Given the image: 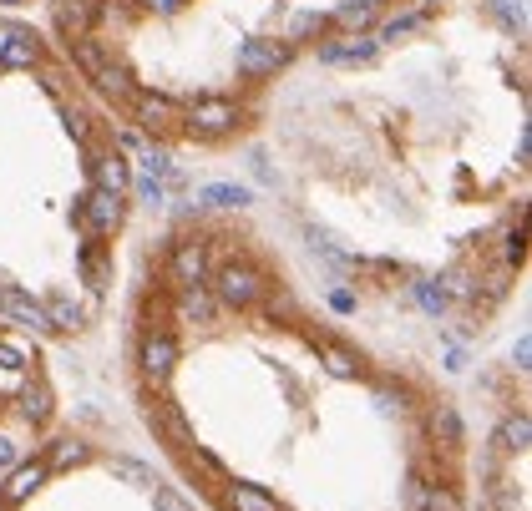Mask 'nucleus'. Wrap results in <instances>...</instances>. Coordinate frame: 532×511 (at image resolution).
<instances>
[{
    "instance_id": "nucleus-1",
    "label": "nucleus",
    "mask_w": 532,
    "mask_h": 511,
    "mask_svg": "<svg viewBox=\"0 0 532 511\" xmlns=\"http://www.w3.org/2000/svg\"><path fill=\"white\" fill-rule=\"evenodd\" d=\"M213 299H218V309H259V299L269 294V279L249 264V259H228V264H218L213 274Z\"/></svg>"
},
{
    "instance_id": "nucleus-2",
    "label": "nucleus",
    "mask_w": 532,
    "mask_h": 511,
    "mask_svg": "<svg viewBox=\"0 0 532 511\" xmlns=\"http://www.w3.org/2000/svg\"><path fill=\"white\" fill-rule=\"evenodd\" d=\"M183 122L198 132V137H223V132H234L244 127V107L234 97H218V92H203L183 107Z\"/></svg>"
},
{
    "instance_id": "nucleus-3",
    "label": "nucleus",
    "mask_w": 532,
    "mask_h": 511,
    "mask_svg": "<svg viewBox=\"0 0 532 511\" xmlns=\"http://www.w3.org/2000/svg\"><path fill=\"white\" fill-rule=\"evenodd\" d=\"M71 218H76V228H82L87 238H107V233L122 228L127 198H122V193H107V188H87V198L71 208Z\"/></svg>"
},
{
    "instance_id": "nucleus-4",
    "label": "nucleus",
    "mask_w": 532,
    "mask_h": 511,
    "mask_svg": "<svg viewBox=\"0 0 532 511\" xmlns=\"http://www.w3.org/2000/svg\"><path fill=\"white\" fill-rule=\"evenodd\" d=\"M178 339H173V329L168 334H142V345H137V365H142V380L152 385V390H163L168 380H173V370H178Z\"/></svg>"
},
{
    "instance_id": "nucleus-5",
    "label": "nucleus",
    "mask_w": 532,
    "mask_h": 511,
    "mask_svg": "<svg viewBox=\"0 0 532 511\" xmlns=\"http://www.w3.org/2000/svg\"><path fill=\"white\" fill-rule=\"evenodd\" d=\"M97 16H102L97 0H51V31L66 46L82 41V36H97Z\"/></svg>"
},
{
    "instance_id": "nucleus-6",
    "label": "nucleus",
    "mask_w": 532,
    "mask_h": 511,
    "mask_svg": "<svg viewBox=\"0 0 532 511\" xmlns=\"http://www.w3.org/2000/svg\"><path fill=\"white\" fill-rule=\"evenodd\" d=\"M208 243L203 238H178L173 253H168V279L178 289H193V284H208Z\"/></svg>"
},
{
    "instance_id": "nucleus-7",
    "label": "nucleus",
    "mask_w": 532,
    "mask_h": 511,
    "mask_svg": "<svg viewBox=\"0 0 532 511\" xmlns=\"http://www.w3.org/2000/svg\"><path fill=\"white\" fill-rule=\"evenodd\" d=\"M289 61H294V46L289 41H244L239 46V71L249 81H264V76L284 71Z\"/></svg>"
},
{
    "instance_id": "nucleus-8",
    "label": "nucleus",
    "mask_w": 532,
    "mask_h": 511,
    "mask_svg": "<svg viewBox=\"0 0 532 511\" xmlns=\"http://www.w3.org/2000/svg\"><path fill=\"white\" fill-rule=\"evenodd\" d=\"M132 117H137L142 137H158V132H173L183 122V107L173 97H163V92H137L132 97Z\"/></svg>"
},
{
    "instance_id": "nucleus-9",
    "label": "nucleus",
    "mask_w": 532,
    "mask_h": 511,
    "mask_svg": "<svg viewBox=\"0 0 532 511\" xmlns=\"http://www.w3.org/2000/svg\"><path fill=\"white\" fill-rule=\"evenodd\" d=\"M426 436H431V446H436V451L456 456V451L467 446V425H462V410H456L451 400H436V405L426 410Z\"/></svg>"
},
{
    "instance_id": "nucleus-10",
    "label": "nucleus",
    "mask_w": 532,
    "mask_h": 511,
    "mask_svg": "<svg viewBox=\"0 0 532 511\" xmlns=\"http://www.w3.org/2000/svg\"><path fill=\"white\" fill-rule=\"evenodd\" d=\"M147 425H152V431H158L173 451H188V446H193V425H188L183 405H178V400H168V395L147 405Z\"/></svg>"
},
{
    "instance_id": "nucleus-11",
    "label": "nucleus",
    "mask_w": 532,
    "mask_h": 511,
    "mask_svg": "<svg viewBox=\"0 0 532 511\" xmlns=\"http://www.w3.org/2000/svg\"><path fill=\"white\" fill-rule=\"evenodd\" d=\"M87 173H92V188H107V193H122L127 198V188H132V167H127V157H122V147H92L87 152Z\"/></svg>"
},
{
    "instance_id": "nucleus-12",
    "label": "nucleus",
    "mask_w": 532,
    "mask_h": 511,
    "mask_svg": "<svg viewBox=\"0 0 532 511\" xmlns=\"http://www.w3.org/2000/svg\"><path fill=\"white\" fill-rule=\"evenodd\" d=\"M46 461H16L11 466V476H6V486H0V506H6V511H21L41 486H46Z\"/></svg>"
},
{
    "instance_id": "nucleus-13",
    "label": "nucleus",
    "mask_w": 532,
    "mask_h": 511,
    "mask_svg": "<svg viewBox=\"0 0 532 511\" xmlns=\"http://www.w3.org/2000/svg\"><path fill=\"white\" fill-rule=\"evenodd\" d=\"M46 61V46L31 26H16L11 21V36H6V51H0V71H31Z\"/></svg>"
},
{
    "instance_id": "nucleus-14",
    "label": "nucleus",
    "mask_w": 532,
    "mask_h": 511,
    "mask_svg": "<svg viewBox=\"0 0 532 511\" xmlns=\"http://www.w3.org/2000/svg\"><path fill=\"white\" fill-rule=\"evenodd\" d=\"M173 319L188 324V329H213L218 324V299L208 294V284H193V289H178V304H173Z\"/></svg>"
},
{
    "instance_id": "nucleus-15",
    "label": "nucleus",
    "mask_w": 532,
    "mask_h": 511,
    "mask_svg": "<svg viewBox=\"0 0 532 511\" xmlns=\"http://www.w3.org/2000/svg\"><path fill=\"white\" fill-rule=\"evenodd\" d=\"M76 274H82V284L97 289V294L112 284V259H107L102 238H82V248H76Z\"/></svg>"
},
{
    "instance_id": "nucleus-16",
    "label": "nucleus",
    "mask_w": 532,
    "mask_h": 511,
    "mask_svg": "<svg viewBox=\"0 0 532 511\" xmlns=\"http://www.w3.org/2000/svg\"><path fill=\"white\" fill-rule=\"evenodd\" d=\"M0 314H11L21 329L31 334H51V319H46V304H36L26 289H0Z\"/></svg>"
},
{
    "instance_id": "nucleus-17",
    "label": "nucleus",
    "mask_w": 532,
    "mask_h": 511,
    "mask_svg": "<svg viewBox=\"0 0 532 511\" xmlns=\"http://www.w3.org/2000/svg\"><path fill=\"white\" fill-rule=\"evenodd\" d=\"M178 461H183V471H188L193 481H203V491H218V496H223V486H228V471H223V461H218L213 451H203V446L193 441L188 451H178Z\"/></svg>"
},
{
    "instance_id": "nucleus-18",
    "label": "nucleus",
    "mask_w": 532,
    "mask_h": 511,
    "mask_svg": "<svg viewBox=\"0 0 532 511\" xmlns=\"http://www.w3.org/2000/svg\"><path fill=\"white\" fill-rule=\"evenodd\" d=\"M92 87L102 92V97H112V102H122V107H132V97H137V76L127 71V61L122 56H112L97 76H87Z\"/></svg>"
},
{
    "instance_id": "nucleus-19",
    "label": "nucleus",
    "mask_w": 532,
    "mask_h": 511,
    "mask_svg": "<svg viewBox=\"0 0 532 511\" xmlns=\"http://www.w3.org/2000/svg\"><path fill=\"white\" fill-rule=\"evenodd\" d=\"M218 501H223V511H284L279 496L264 491V486H254V481H228Z\"/></svg>"
},
{
    "instance_id": "nucleus-20",
    "label": "nucleus",
    "mask_w": 532,
    "mask_h": 511,
    "mask_svg": "<svg viewBox=\"0 0 532 511\" xmlns=\"http://www.w3.org/2000/svg\"><path fill=\"white\" fill-rule=\"evenodd\" d=\"M320 61H325V66H365V61H375V41H370V36L325 41V46H320Z\"/></svg>"
},
{
    "instance_id": "nucleus-21",
    "label": "nucleus",
    "mask_w": 532,
    "mask_h": 511,
    "mask_svg": "<svg viewBox=\"0 0 532 511\" xmlns=\"http://www.w3.org/2000/svg\"><path fill=\"white\" fill-rule=\"evenodd\" d=\"M16 405H21V420L31 425V431H41V425L51 420V390H46V380H21V390H16Z\"/></svg>"
},
{
    "instance_id": "nucleus-22",
    "label": "nucleus",
    "mask_w": 532,
    "mask_h": 511,
    "mask_svg": "<svg viewBox=\"0 0 532 511\" xmlns=\"http://www.w3.org/2000/svg\"><path fill=\"white\" fill-rule=\"evenodd\" d=\"M66 56H71V66L82 71V76H97L117 51H112V41H102V36H82V41H71V46H66Z\"/></svg>"
},
{
    "instance_id": "nucleus-23",
    "label": "nucleus",
    "mask_w": 532,
    "mask_h": 511,
    "mask_svg": "<svg viewBox=\"0 0 532 511\" xmlns=\"http://www.w3.org/2000/svg\"><path fill=\"white\" fill-rule=\"evenodd\" d=\"M92 461V446L82 436H56L46 446V471H76V466H87Z\"/></svg>"
},
{
    "instance_id": "nucleus-24",
    "label": "nucleus",
    "mask_w": 532,
    "mask_h": 511,
    "mask_svg": "<svg viewBox=\"0 0 532 511\" xmlns=\"http://www.w3.org/2000/svg\"><path fill=\"white\" fill-rule=\"evenodd\" d=\"M320 355H325V370H330L335 380H360V375H365L360 355H355V350H345L340 339H320Z\"/></svg>"
},
{
    "instance_id": "nucleus-25",
    "label": "nucleus",
    "mask_w": 532,
    "mask_h": 511,
    "mask_svg": "<svg viewBox=\"0 0 532 511\" xmlns=\"http://www.w3.org/2000/svg\"><path fill=\"white\" fill-rule=\"evenodd\" d=\"M31 365H36V355H31L26 339L0 334V370H6L11 380H31Z\"/></svg>"
},
{
    "instance_id": "nucleus-26",
    "label": "nucleus",
    "mask_w": 532,
    "mask_h": 511,
    "mask_svg": "<svg viewBox=\"0 0 532 511\" xmlns=\"http://www.w3.org/2000/svg\"><path fill=\"white\" fill-rule=\"evenodd\" d=\"M532 446V420H527V410H517V415H507L502 420V431H497V451L502 456H522Z\"/></svg>"
},
{
    "instance_id": "nucleus-27",
    "label": "nucleus",
    "mask_w": 532,
    "mask_h": 511,
    "mask_svg": "<svg viewBox=\"0 0 532 511\" xmlns=\"http://www.w3.org/2000/svg\"><path fill=\"white\" fill-rule=\"evenodd\" d=\"M411 506L416 511H462V496H456V486H446V481H436V486H416L411 491Z\"/></svg>"
},
{
    "instance_id": "nucleus-28",
    "label": "nucleus",
    "mask_w": 532,
    "mask_h": 511,
    "mask_svg": "<svg viewBox=\"0 0 532 511\" xmlns=\"http://www.w3.org/2000/svg\"><path fill=\"white\" fill-rule=\"evenodd\" d=\"M198 203L203 208H249L254 193L244 183H208V188H198Z\"/></svg>"
},
{
    "instance_id": "nucleus-29",
    "label": "nucleus",
    "mask_w": 532,
    "mask_h": 511,
    "mask_svg": "<svg viewBox=\"0 0 532 511\" xmlns=\"http://www.w3.org/2000/svg\"><path fill=\"white\" fill-rule=\"evenodd\" d=\"M436 284H441L446 304H451V299H472V304H477V289H482V284H477V279H472L467 269H446V274H441Z\"/></svg>"
},
{
    "instance_id": "nucleus-30",
    "label": "nucleus",
    "mask_w": 532,
    "mask_h": 511,
    "mask_svg": "<svg viewBox=\"0 0 532 511\" xmlns=\"http://www.w3.org/2000/svg\"><path fill=\"white\" fill-rule=\"evenodd\" d=\"M112 476L132 481L137 491H158V486H163L158 476H152V466H142V461H127V456H117V461H112Z\"/></svg>"
},
{
    "instance_id": "nucleus-31",
    "label": "nucleus",
    "mask_w": 532,
    "mask_h": 511,
    "mask_svg": "<svg viewBox=\"0 0 532 511\" xmlns=\"http://www.w3.org/2000/svg\"><path fill=\"white\" fill-rule=\"evenodd\" d=\"M46 319H51V329H61V334L82 329V309H76L71 299H46Z\"/></svg>"
},
{
    "instance_id": "nucleus-32",
    "label": "nucleus",
    "mask_w": 532,
    "mask_h": 511,
    "mask_svg": "<svg viewBox=\"0 0 532 511\" xmlns=\"http://www.w3.org/2000/svg\"><path fill=\"white\" fill-rule=\"evenodd\" d=\"M492 16H497L512 36H527V0H492Z\"/></svg>"
},
{
    "instance_id": "nucleus-33",
    "label": "nucleus",
    "mask_w": 532,
    "mask_h": 511,
    "mask_svg": "<svg viewBox=\"0 0 532 511\" xmlns=\"http://www.w3.org/2000/svg\"><path fill=\"white\" fill-rule=\"evenodd\" d=\"M335 16H340V26H350V36H360V31L375 21V6H370V0H345Z\"/></svg>"
},
{
    "instance_id": "nucleus-34",
    "label": "nucleus",
    "mask_w": 532,
    "mask_h": 511,
    "mask_svg": "<svg viewBox=\"0 0 532 511\" xmlns=\"http://www.w3.org/2000/svg\"><path fill=\"white\" fill-rule=\"evenodd\" d=\"M527 264V233H522V218L507 228V243H502V269H522Z\"/></svg>"
},
{
    "instance_id": "nucleus-35",
    "label": "nucleus",
    "mask_w": 532,
    "mask_h": 511,
    "mask_svg": "<svg viewBox=\"0 0 532 511\" xmlns=\"http://www.w3.org/2000/svg\"><path fill=\"white\" fill-rule=\"evenodd\" d=\"M416 304H421V309H426V314H431V319H441V314H446V309H451V304H446V294H441V284H436V279H416Z\"/></svg>"
},
{
    "instance_id": "nucleus-36",
    "label": "nucleus",
    "mask_w": 532,
    "mask_h": 511,
    "mask_svg": "<svg viewBox=\"0 0 532 511\" xmlns=\"http://www.w3.org/2000/svg\"><path fill=\"white\" fill-rule=\"evenodd\" d=\"M61 117H66V132H71V142L82 147V157H87V152H92V117H87V112H76V107H66Z\"/></svg>"
},
{
    "instance_id": "nucleus-37",
    "label": "nucleus",
    "mask_w": 532,
    "mask_h": 511,
    "mask_svg": "<svg viewBox=\"0 0 532 511\" xmlns=\"http://www.w3.org/2000/svg\"><path fill=\"white\" fill-rule=\"evenodd\" d=\"M320 31H325V16H320V11H299V16L289 21V36H284V41L294 46V41H310V36H320Z\"/></svg>"
},
{
    "instance_id": "nucleus-38",
    "label": "nucleus",
    "mask_w": 532,
    "mask_h": 511,
    "mask_svg": "<svg viewBox=\"0 0 532 511\" xmlns=\"http://www.w3.org/2000/svg\"><path fill=\"white\" fill-rule=\"evenodd\" d=\"M421 26H426V11H416V16H396V21L380 26L375 46H380V41H401V36H411V31H421Z\"/></svg>"
},
{
    "instance_id": "nucleus-39",
    "label": "nucleus",
    "mask_w": 532,
    "mask_h": 511,
    "mask_svg": "<svg viewBox=\"0 0 532 511\" xmlns=\"http://www.w3.org/2000/svg\"><path fill=\"white\" fill-rule=\"evenodd\" d=\"M142 167H147V178H158V183H163V178L173 173V157H168L163 147H152V142H147V147H142Z\"/></svg>"
},
{
    "instance_id": "nucleus-40",
    "label": "nucleus",
    "mask_w": 532,
    "mask_h": 511,
    "mask_svg": "<svg viewBox=\"0 0 532 511\" xmlns=\"http://www.w3.org/2000/svg\"><path fill=\"white\" fill-rule=\"evenodd\" d=\"M152 511H193V501L178 496L173 486H158V491H152Z\"/></svg>"
},
{
    "instance_id": "nucleus-41",
    "label": "nucleus",
    "mask_w": 532,
    "mask_h": 511,
    "mask_svg": "<svg viewBox=\"0 0 532 511\" xmlns=\"http://www.w3.org/2000/svg\"><path fill=\"white\" fill-rule=\"evenodd\" d=\"M137 6H142V11H152V16H178V11L188 6V0H137Z\"/></svg>"
},
{
    "instance_id": "nucleus-42",
    "label": "nucleus",
    "mask_w": 532,
    "mask_h": 511,
    "mask_svg": "<svg viewBox=\"0 0 532 511\" xmlns=\"http://www.w3.org/2000/svg\"><path fill=\"white\" fill-rule=\"evenodd\" d=\"M137 198H142L147 208H158V203H163V183H158V178H142V183H137Z\"/></svg>"
},
{
    "instance_id": "nucleus-43",
    "label": "nucleus",
    "mask_w": 532,
    "mask_h": 511,
    "mask_svg": "<svg viewBox=\"0 0 532 511\" xmlns=\"http://www.w3.org/2000/svg\"><path fill=\"white\" fill-rule=\"evenodd\" d=\"M512 360H517V370H532V334H517V345H512Z\"/></svg>"
},
{
    "instance_id": "nucleus-44",
    "label": "nucleus",
    "mask_w": 532,
    "mask_h": 511,
    "mask_svg": "<svg viewBox=\"0 0 532 511\" xmlns=\"http://www.w3.org/2000/svg\"><path fill=\"white\" fill-rule=\"evenodd\" d=\"M375 400L386 405V410H406V395H401V390H391V385H375Z\"/></svg>"
},
{
    "instance_id": "nucleus-45",
    "label": "nucleus",
    "mask_w": 532,
    "mask_h": 511,
    "mask_svg": "<svg viewBox=\"0 0 532 511\" xmlns=\"http://www.w3.org/2000/svg\"><path fill=\"white\" fill-rule=\"evenodd\" d=\"M16 461H21V446H16L11 436H0V471H11Z\"/></svg>"
},
{
    "instance_id": "nucleus-46",
    "label": "nucleus",
    "mask_w": 532,
    "mask_h": 511,
    "mask_svg": "<svg viewBox=\"0 0 532 511\" xmlns=\"http://www.w3.org/2000/svg\"><path fill=\"white\" fill-rule=\"evenodd\" d=\"M355 304H360V299H355L350 289H335V294H330V309H335V314H355Z\"/></svg>"
},
{
    "instance_id": "nucleus-47",
    "label": "nucleus",
    "mask_w": 532,
    "mask_h": 511,
    "mask_svg": "<svg viewBox=\"0 0 532 511\" xmlns=\"http://www.w3.org/2000/svg\"><path fill=\"white\" fill-rule=\"evenodd\" d=\"M0 6H21V0H0Z\"/></svg>"
}]
</instances>
